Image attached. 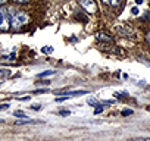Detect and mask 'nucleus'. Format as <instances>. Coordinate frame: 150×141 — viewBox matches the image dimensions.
Instances as JSON below:
<instances>
[{
	"instance_id": "f257e3e1",
	"label": "nucleus",
	"mask_w": 150,
	"mask_h": 141,
	"mask_svg": "<svg viewBox=\"0 0 150 141\" xmlns=\"http://www.w3.org/2000/svg\"><path fill=\"white\" fill-rule=\"evenodd\" d=\"M11 24L13 25V28L19 30L21 27H24L28 22V15L24 11H11Z\"/></svg>"
},
{
	"instance_id": "f03ea898",
	"label": "nucleus",
	"mask_w": 150,
	"mask_h": 141,
	"mask_svg": "<svg viewBox=\"0 0 150 141\" xmlns=\"http://www.w3.org/2000/svg\"><path fill=\"white\" fill-rule=\"evenodd\" d=\"M11 27V15L3 11V9H0V30L2 31H8Z\"/></svg>"
},
{
	"instance_id": "7ed1b4c3",
	"label": "nucleus",
	"mask_w": 150,
	"mask_h": 141,
	"mask_svg": "<svg viewBox=\"0 0 150 141\" xmlns=\"http://www.w3.org/2000/svg\"><path fill=\"white\" fill-rule=\"evenodd\" d=\"M80 6L88 13H96V11H97L94 0H80Z\"/></svg>"
},
{
	"instance_id": "20e7f679",
	"label": "nucleus",
	"mask_w": 150,
	"mask_h": 141,
	"mask_svg": "<svg viewBox=\"0 0 150 141\" xmlns=\"http://www.w3.org/2000/svg\"><path fill=\"white\" fill-rule=\"evenodd\" d=\"M96 38H97L99 41H106V43L112 41V37H110L109 34H106V32H97V34H96Z\"/></svg>"
},
{
	"instance_id": "39448f33",
	"label": "nucleus",
	"mask_w": 150,
	"mask_h": 141,
	"mask_svg": "<svg viewBox=\"0 0 150 141\" xmlns=\"http://www.w3.org/2000/svg\"><path fill=\"white\" fill-rule=\"evenodd\" d=\"M83 94H88V91H86V90H77V91H68V93H65V97H75V96H83Z\"/></svg>"
},
{
	"instance_id": "423d86ee",
	"label": "nucleus",
	"mask_w": 150,
	"mask_h": 141,
	"mask_svg": "<svg viewBox=\"0 0 150 141\" xmlns=\"http://www.w3.org/2000/svg\"><path fill=\"white\" fill-rule=\"evenodd\" d=\"M103 3H105V5H109V6H112V8H116V6L121 5V0H103Z\"/></svg>"
},
{
	"instance_id": "0eeeda50",
	"label": "nucleus",
	"mask_w": 150,
	"mask_h": 141,
	"mask_svg": "<svg viewBox=\"0 0 150 141\" xmlns=\"http://www.w3.org/2000/svg\"><path fill=\"white\" fill-rule=\"evenodd\" d=\"M9 75H11V70L9 69H0V80L8 78Z\"/></svg>"
},
{
	"instance_id": "6e6552de",
	"label": "nucleus",
	"mask_w": 150,
	"mask_h": 141,
	"mask_svg": "<svg viewBox=\"0 0 150 141\" xmlns=\"http://www.w3.org/2000/svg\"><path fill=\"white\" fill-rule=\"evenodd\" d=\"M54 74H56V70H44V72H41L38 77L44 78V77H50V75H54Z\"/></svg>"
},
{
	"instance_id": "1a4fd4ad",
	"label": "nucleus",
	"mask_w": 150,
	"mask_h": 141,
	"mask_svg": "<svg viewBox=\"0 0 150 141\" xmlns=\"http://www.w3.org/2000/svg\"><path fill=\"white\" fill-rule=\"evenodd\" d=\"M15 118H28L27 115H25V112H21V110H15Z\"/></svg>"
},
{
	"instance_id": "9d476101",
	"label": "nucleus",
	"mask_w": 150,
	"mask_h": 141,
	"mask_svg": "<svg viewBox=\"0 0 150 141\" xmlns=\"http://www.w3.org/2000/svg\"><path fill=\"white\" fill-rule=\"evenodd\" d=\"M15 3H18V5H28L30 3V0H13Z\"/></svg>"
},
{
	"instance_id": "9b49d317",
	"label": "nucleus",
	"mask_w": 150,
	"mask_h": 141,
	"mask_svg": "<svg viewBox=\"0 0 150 141\" xmlns=\"http://www.w3.org/2000/svg\"><path fill=\"white\" fill-rule=\"evenodd\" d=\"M87 103H88V104H93V106H99V102H97V100H94V99H88V100H87Z\"/></svg>"
},
{
	"instance_id": "f8f14e48",
	"label": "nucleus",
	"mask_w": 150,
	"mask_h": 141,
	"mask_svg": "<svg viewBox=\"0 0 150 141\" xmlns=\"http://www.w3.org/2000/svg\"><path fill=\"white\" fill-rule=\"evenodd\" d=\"M129 115H132V110H129V109L122 110V116H129Z\"/></svg>"
},
{
	"instance_id": "ddd939ff",
	"label": "nucleus",
	"mask_w": 150,
	"mask_h": 141,
	"mask_svg": "<svg viewBox=\"0 0 150 141\" xmlns=\"http://www.w3.org/2000/svg\"><path fill=\"white\" fill-rule=\"evenodd\" d=\"M31 109H33V110H41V104H33Z\"/></svg>"
},
{
	"instance_id": "4468645a",
	"label": "nucleus",
	"mask_w": 150,
	"mask_h": 141,
	"mask_svg": "<svg viewBox=\"0 0 150 141\" xmlns=\"http://www.w3.org/2000/svg\"><path fill=\"white\" fill-rule=\"evenodd\" d=\"M102 110H103V107H102V106H100V104H99V106H96V109H94V113H96V115H97V113H100V112H102Z\"/></svg>"
},
{
	"instance_id": "2eb2a0df",
	"label": "nucleus",
	"mask_w": 150,
	"mask_h": 141,
	"mask_svg": "<svg viewBox=\"0 0 150 141\" xmlns=\"http://www.w3.org/2000/svg\"><path fill=\"white\" fill-rule=\"evenodd\" d=\"M9 109V104L5 103V104H0V110H8Z\"/></svg>"
},
{
	"instance_id": "dca6fc26",
	"label": "nucleus",
	"mask_w": 150,
	"mask_h": 141,
	"mask_svg": "<svg viewBox=\"0 0 150 141\" xmlns=\"http://www.w3.org/2000/svg\"><path fill=\"white\" fill-rule=\"evenodd\" d=\"M43 51H44V53H50V51H53V47H49V46H47V47L43 49Z\"/></svg>"
},
{
	"instance_id": "f3484780",
	"label": "nucleus",
	"mask_w": 150,
	"mask_h": 141,
	"mask_svg": "<svg viewBox=\"0 0 150 141\" xmlns=\"http://www.w3.org/2000/svg\"><path fill=\"white\" fill-rule=\"evenodd\" d=\"M131 12H132V15H138V12H140V11H138V8H132V11H131Z\"/></svg>"
},
{
	"instance_id": "a211bd4d",
	"label": "nucleus",
	"mask_w": 150,
	"mask_h": 141,
	"mask_svg": "<svg viewBox=\"0 0 150 141\" xmlns=\"http://www.w3.org/2000/svg\"><path fill=\"white\" fill-rule=\"evenodd\" d=\"M37 84H41V85H49V84H50V81H47V80H46V81H40V82H37Z\"/></svg>"
},
{
	"instance_id": "6ab92c4d",
	"label": "nucleus",
	"mask_w": 150,
	"mask_h": 141,
	"mask_svg": "<svg viewBox=\"0 0 150 141\" xmlns=\"http://www.w3.org/2000/svg\"><path fill=\"white\" fill-rule=\"evenodd\" d=\"M60 115H62V116H68L69 112H68V110H60Z\"/></svg>"
},
{
	"instance_id": "aec40b11",
	"label": "nucleus",
	"mask_w": 150,
	"mask_h": 141,
	"mask_svg": "<svg viewBox=\"0 0 150 141\" xmlns=\"http://www.w3.org/2000/svg\"><path fill=\"white\" fill-rule=\"evenodd\" d=\"M47 90H38V91H35V94H38V93H46Z\"/></svg>"
},
{
	"instance_id": "412c9836",
	"label": "nucleus",
	"mask_w": 150,
	"mask_h": 141,
	"mask_svg": "<svg viewBox=\"0 0 150 141\" xmlns=\"http://www.w3.org/2000/svg\"><path fill=\"white\" fill-rule=\"evenodd\" d=\"M6 3V0H0V5H5Z\"/></svg>"
},
{
	"instance_id": "4be33fe9",
	"label": "nucleus",
	"mask_w": 150,
	"mask_h": 141,
	"mask_svg": "<svg viewBox=\"0 0 150 141\" xmlns=\"http://www.w3.org/2000/svg\"><path fill=\"white\" fill-rule=\"evenodd\" d=\"M147 41H149V43H150V32H149V34H147Z\"/></svg>"
},
{
	"instance_id": "5701e85b",
	"label": "nucleus",
	"mask_w": 150,
	"mask_h": 141,
	"mask_svg": "<svg viewBox=\"0 0 150 141\" xmlns=\"http://www.w3.org/2000/svg\"><path fill=\"white\" fill-rule=\"evenodd\" d=\"M143 3V0H137V5H141Z\"/></svg>"
},
{
	"instance_id": "b1692460",
	"label": "nucleus",
	"mask_w": 150,
	"mask_h": 141,
	"mask_svg": "<svg viewBox=\"0 0 150 141\" xmlns=\"http://www.w3.org/2000/svg\"><path fill=\"white\" fill-rule=\"evenodd\" d=\"M146 109H147V110H149V112H150V106H147V107H146Z\"/></svg>"
}]
</instances>
